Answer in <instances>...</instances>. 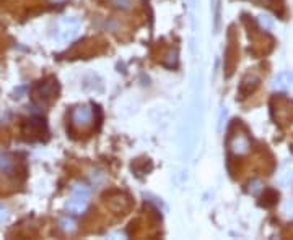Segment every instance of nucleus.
<instances>
[{
	"label": "nucleus",
	"instance_id": "1",
	"mask_svg": "<svg viewBox=\"0 0 293 240\" xmlns=\"http://www.w3.org/2000/svg\"><path fill=\"white\" fill-rule=\"evenodd\" d=\"M80 26H82V23H80V20L77 17H64L59 22L57 28H55L54 39L59 44L69 43V41H72L78 34Z\"/></svg>",
	"mask_w": 293,
	"mask_h": 240
},
{
	"label": "nucleus",
	"instance_id": "2",
	"mask_svg": "<svg viewBox=\"0 0 293 240\" xmlns=\"http://www.w3.org/2000/svg\"><path fill=\"white\" fill-rule=\"evenodd\" d=\"M88 200H90V188L87 185H83V183H77L72 188V196H70V201L67 203V209L72 214H82L88 205Z\"/></svg>",
	"mask_w": 293,
	"mask_h": 240
},
{
	"label": "nucleus",
	"instance_id": "3",
	"mask_svg": "<svg viewBox=\"0 0 293 240\" xmlns=\"http://www.w3.org/2000/svg\"><path fill=\"white\" fill-rule=\"evenodd\" d=\"M251 148V141L249 138L243 133H238L235 135L233 138L230 140V150L235 153V154H246L247 151H249Z\"/></svg>",
	"mask_w": 293,
	"mask_h": 240
},
{
	"label": "nucleus",
	"instance_id": "4",
	"mask_svg": "<svg viewBox=\"0 0 293 240\" xmlns=\"http://www.w3.org/2000/svg\"><path fill=\"white\" fill-rule=\"evenodd\" d=\"M93 119V110L90 107H77L72 114V122L75 125H87Z\"/></svg>",
	"mask_w": 293,
	"mask_h": 240
},
{
	"label": "nucleus",
	"instance_id": "5",
	"mask_svg": "<svg viewBox=\"0 0 293 240\" xmlns=\"http://www.w3.org/2000/svg\"><path fill=\"white\" fill-rule=\"evenodd\" d=\"M293 86V71H282L274 78V88L277 89H290Z\"/></svg>",
	"mask_w": 293,
	"mask_h": 240
},
{
	"label": "nucleus",
	"instance_id": "6",
	"mask_svg": "<svg viewBox=\"0 0 293 240\" xmlns=\"http://www.w3.org/2000/svg\"><path fill=\"white\" fill-rule=\"evenodd\" d=\"M257 83H259V78L254 75H249V76H246V78L243 80V83H241L240 86V93L243 98H246V96H249L252 93V89L256 88Z\"/></svg>",
	"mask_w": 293,
	"mask_h": 240
},
{
	"label": "nucleus",
	"instance_id": "7",
	"mask_svg": "<svg viewBox=\"0 0 293 240\" xmlns=\"http://www.w3.org/2000/svg\"><path fill=\"white\" fill-rule=\"evenodd\" d=\"M279 183L284 187H289L293 183V162L285 164L284 167H282V171L279 174Z\"/></svg>",
	"mask_w": 293,
	"mask_h": 240
},
{
	"label": "nucleus",
	"instance_id": "8",
	"mask_svg": "<svg viewBox=\"0 0 293 240\" xmlns=\"http://www.w3.org/2000/svg\"><path fill=\"white\" fill-rule=\"evenodd\" d=\"M55 89H57V86L54 85V81H50V83H43V85H39L38 86V89H36V94L39 96V98H52L54 93H55Z\"/></svg>",
	"mask_w": 293,
	"mask_h": 240
},
{
	"label": "nucleus",
	"instance_id": "9",
	"mask_svg": "<svg viewBox=\"0 0 293 240\" xmlns=\"http://www.w3.org/2000/svg\"><path fill=\"white\" fill-rule=\"evenodd\" d=\"M15 161L8 154H0V171L2 172H10L13 169Z\"/></svg>",
	"mask_w": 293,
	"mask_h": 240
},
{
	"label": "nucleus",
	"instance_id": "10",
	"mask_svg": "<svg viewBox=\"0 0 293 240\" xmlns=\"http://www.w3.org/2000/svg\"><path fill=\"white\" fill-rule=\"evenodd\" d=\"M262 190H264V183H262V180H259V178H256V180H252L249 183V192L252 195H257V193Z\"/></svg>",
	"mask_w": 293,
	"mask_h": 240
},
{
	"label": "nucleus",
	"instance_id": "11",
	"mask_svg": "<svg viewBox=\"0 0 293 240\" xmlns=\"http://www.w3.org/2000/svg\"><path fill=\"white\" fill-rule=\"evenodd\" d=\"M55 2H57V0H55Z\"/></svg>",
	"mask_w": 293,
	"mask_h": 240
}]
</instances>
